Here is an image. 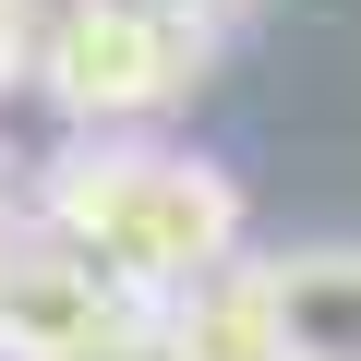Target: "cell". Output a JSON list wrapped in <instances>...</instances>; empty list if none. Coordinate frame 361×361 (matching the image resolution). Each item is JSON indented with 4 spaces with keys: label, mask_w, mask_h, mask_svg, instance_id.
Masks as SVG:
<instances>
[{
    "label": "cell",
    "mask_w": 361,
    "mask_h": 361,
    "mask_svg": "<svg viewBox=\"0 0 361 361\" xmlns=\"http://www.w3.org/2000/svg\"><path fill=\"white\" fill-rule=\"evenodd\" d=\"M49 241H73L109 289L169 301V289H205L241 253V180L217 157H180V145H73L49 169Z\"/></svg>",
    "instance_id": "obj_1"
},
{
    "label": "cell",
    "mask_w": 361,
    "mask_h": 361,
    "mask_svg": "<svg viewBox=\"0 0 361 361\" xmlns=\"http://www.w3.org/2000/svg\"><path fill=\"white\" fill-rule=\"evenodd\" d=\"M193 73H205V25H180V13L73 0L37 37V85L61 97V121H157Z\"/></svg>",
    "instance_id": "obj_2"
},
{
    "label": "cell",
    "mask_w": 361,
    "mask_h": 361,
    "mask_svg": "<svg viewBox=\"0 0 361 361\" xmlns=\"http://www.w3.org/2000/svg\"><path fill=\"white\" fill-rule=\"evenodd\" d=\"M145 301L109 289L73 241H13V265H0V349L13 361H85L97 337H121Z\"/></svg>",
    "instance_id": "obj_3"
},
{
    "label": "cell",
    "mask_w": 361,
    "mask_h": 361,
    "mask_svg": "<svg viewBox=\"0 0 361 361\" xmlns=\"http://www.w3.org/2000/svg\"><path fill=\"white\" fill-rule=\"evenodd\" d=\"M265 313H277V361H361V253H289L265 265Z\"/></svg>",
    "instance_id": "obj_4"
},
{
    "label": "cell",
    "mask_w": 361,
    "mask_h": 361,
    "mask_svg": "<svg viewBox=\"0 0 361 361\" xmlns=\"http://www.w3.org/2000/svg\"><path fill=\"white\" fill-rule=\"evenodd\" d=\"M169 337H180V361H277V313H265V265L241 277H205L193 301L169 313Z\"/></svg>",
    "instance_id": "obj_5"
},
{
    "label": "cell",
    "mask_w": 361,
    "mask_h": 361,
    "mask_svg": "<svg viewBox=\"0 0 361 361\" xmlns=\"http://www.w3.org/2000/svg\"><path fill=\"white\" fill-rule=\"evenodd\" d=\"M85 361H180V337H169V313H133L121 337H97Z\"/></svg>",
    "instance_id": "obj_6"
},
{
    "label": "cell",
    "mask_w": 361,
    "mask_h": 361,
    "mask_svg": "<svg viewBox=\"0 0 361 361\" xmlns=\"http://www.w3.org/2000/svg\"><path fill=\"white\" fill-rule=\"evenodd\" d=\"M121 13H180V25H205L217 0H121Z\"/></svg>",
    "instance_id": "obj_7"
},
{
    "label": "cell",
    "mask_w": 361,
    "mask_h": 361,
    "mask_svg": "<svg viewBox=\"0 0 361 361\" xmlns=\"http://www.w3.org/2000/svg\"><path fill=\"white\" fill-rule=\"evenodd\" d=\"M0 25H25V0H0Z\"/></svg>",
    "instance_id": "obj_8"
},
{
    "label": "cell",
    "mask_w": 361,
    "mask_h": 361,
    "mask_svg": "<svg viewBox=\"0 0 361 361\" xmlns=\"http://www.w3.org/2000/svg\"><path fill=\"white\" fill-rule=\"evenodd\" d=\"M0 265H13V241H0Z\"/></svg>",
    "instance_id": "obj_9"
}]
</instances>
